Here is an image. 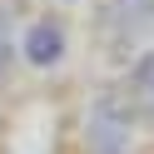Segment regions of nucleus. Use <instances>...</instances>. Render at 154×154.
I'll return each instance as SVG.
<instances>
[{
	"label": "nucleus",
	"instance_id": "nucleus-1",
	"mask_svg": "<svg viewBox=\"0 0 154 154\" xmlns=\"http://www.w3.org/2000/svg\"><path fill=\"white\" fill-rule=\"evenodd\" d=\"M139 104L124 90V80H109L85 100L80 109V144H139Z\"/></svg>",
	"mask_w": 154,
	"mask_h": 154
},
{
	"label": "nucleus",
	"instance_id": "nucleus-2",
	"mask_svg": "<svg viewBox=\"0 0 154 154\" xmlns=\"http://www.w3.org/2000/svg\"><path fill=\"white\" fill-rule=\"evenodd\" d=\"M65 55H70V25L60 20L55 10H40L25 20L20 30V65H30V70H55V65H65Z\"/></svg>",
	"mask_w": 154,
	"mask_h": 154
},
{
	"label": "nucleus",
	"instance_id": "nucleus-3",
	"mask_svg": "<svg viewBox=\"0 0 154 154\" xmlns=\"http://www.w3.org/2000/svg\"><path fill=\"white\" fill-rule=\"evenodd\" d=\"M124 90L134 94V104H139V119L144 129H154V45H144V50H134V60L124 65Z\"/></svg>",
	"mask_w": 154,
	"mask_h": 154
},
{
	"label": "nucleus",
	"instance_id": "nucleus-4",
	"mask_svg": "<svg viewBox=\"0 0 154 154\" xmlns=\"http://www.w3.org/2000/svg\"><path fill=\"white\" fill-rule=\"evenodd\" d=\"M60 5H80V0H60Z\"/></svg>",
	"mask_w": 154,
	"mask_h": 154
}]
</instances>
